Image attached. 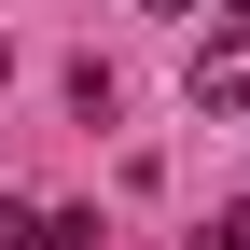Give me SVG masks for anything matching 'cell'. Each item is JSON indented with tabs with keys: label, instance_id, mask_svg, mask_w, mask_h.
<instances>
[{
	"label": "cell",
	"instance_id": "obj_1",
	"mask_svg": "<svg viewBox=\"0 0 250 250\" xmlns=\"http://www.w3.org/2000/svg\"><path fill=\"white\" fill-rule=\"evenodd\" d=\"M195 111H223V125L250 111V28H223V42L195 56Z\"/></svg>",
	"mask_w": 250,
	"mask_h": 250
},
{
	"label": "cell",
	"instance_id": "obj_3",
	"mask_svg": "<svg viewBox=\"0 0 250 250\" xmlns=\"http://www.w3.org/2000/svg\"><path fill=\"white\" fill-rule=\"evenodd\" d=\"M195 250H250V208H208V236Z\"/></svg>",
	"mask_w": 250,
	"mask_h": 250
},
{
	"label": "cell",
	"instance_id": "obj_2",
	"mask_svg": "<svg viewBox=\"0 0 250 250\" xmlns=\"http://www.w3.org/2000/svg\"><path fill=\"white\" fill-rule=\"evenodd\" d=\"M42 250H98V208H56V223H42Z\"/></svg>",
	"mask_w": 250,
	"mask_h": 250
},
{
	"label": "cell",
	"instance_id": "obj_7",
	"mask_svg": "<svg viewBox=\"0 0 250 250\" xmlns=\"http://www.w3.org/2000/svg\"><path fill=\"white\" fill-rule=\"evenodd\" d=\"M0 70H14V42H0Z\"/></svg>",
	"mask_w": 250,
	"mask_h": 250
},
{
	"label": "cell",
	"instance_id": "obj_6",
	"mask_svg": "<svg viewBox=\"0 0 250 250\" xmlns=\"http://www.w3.org/2000/svg\"><path fill=\"white\" fill-rule=\"evenodd\" d=\"M223 28H250V0H223Z\"/></svg>",
	"mask_w": 250,
	"mask_h": 250
},
{
	"label": "cell",
	"instance_id": "obj_4",
	"mask_svg": "<svg viewBox=\"0 0 250 250\" xmlns=\"http://www.w3.org/2000/svg\"><path fill=\"white\" fill-rule=\"evenodd\" d=\"M0 250H42V223H28V208H14V195H0Z\"/></svg>",
	"mask_w": 250,
	"mask_h": 250
},
{
	"label": "cell",
	"instance_id": "obj_5",
	"mask_svg": "<svg viewBox=\"0 0 250 250\" xmlns=\"http://www.w3.org/2000/svg\"><path fill=\"white\" fill-rule=\"evenodd\" d=\"M139 14H195V0H139Z\"/></svg>",
	"mask_w": 250,
	"mask_h": 250
}]
</instances>
